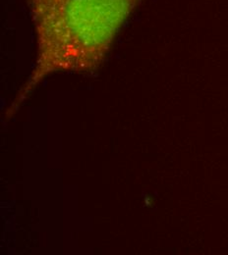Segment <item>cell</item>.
I'll return each instance as SVG.
<instances>
[{"label":"cell","instance_id":"1","mask_svg":"<svg viewBox=\"0 0 228 255\" xmlns=\"http://www.w3.org/2000/svg\"><path fill=\"white\" fill-rule=\"evenodd\" d=\"M142 1L27 0L38 58L24 96L53 71L98 66L115 34Z\"/></svg>","mask_w":228,"mask_h":255}]
</instances>
